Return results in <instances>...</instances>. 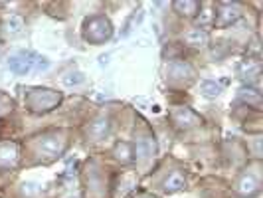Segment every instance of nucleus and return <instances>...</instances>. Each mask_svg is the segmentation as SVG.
I'll use <instances>...</instances> for the list:
<instances>
[{
    "label": "nucleus",
    "mask_w": 263,
    "mask_h": 198,
    "mask_svg": "<svg viewBox=\"0 0 263 198\" xmlns=\"http://www.w3.org/2000/svg\"><path fill=\"white\" fill-rule=\"evenodd\" d=\"M113 34L111 22L105 16H93L87 18L83 24V38L91 44H103L105 40H109Z\"/></svg>",
    "instance_id": "1"
},
{
    "label": "nucleus",
    "mask_w": 263,
    "mask_h": 198,
    "mask_svg": "<svg viewBox=\"0 0 263 198\" xmlns=\"http://www.w3.org/2000/svg\"><path fill=\"white\" fill-rule=\"evenodd\" d=\"M59 99H61V95L56 92H52V90H36V92L28 97L32 111H38V113H40V111H50V109H54V107L59 103Z\"/></svg>",
    "instance_id": "2"
},
{
    "label": "nucleus",
    "mask_w": 263,
    "mask_h": 198,
    "mask_svg": "<svg viewBox=\"0 0 263 198\" xmlns=\"http://www.w3.org/2000/svg\"><path fill=\"white\" fill-rule=\"evenodd\" d=\"M239 16H242L239 4H235V2H220L216 16H214V24H216L218 28H226V26L237 22Z\"/></svg>",
    "instance_id": "3"
},
{
    "label": "nucleus",
    "mask_w": 263,
    "mask_h": 198,
    "mask_svg": "<svg viewBox=\"0 0 263 198\" xmlns=\"http://www.w3.org/2000/svg\"><path fill=\"white\" fill-rule=\"evenodd\" d=\"M170 115H172V121L176 123V127H180V129H192V127H198L202 123L200 115L194 113L188 107H174Z\"/></svg>",
    "instance_id": "4"
},
{
    "label": "nucleus",
    "mask_w": 263,
    "mask_h": 198,
    "mask_svg": "<svg viewBox=\"0 0 263 198\" xmlns=\"http://www.w3.org/2000/svg\"><path fill=\"white\" fill-rule=\"evenodd\" d=\"M36 60H38L36 54H26V52H22V54L12 56V58L8 60V68H10L14 74L24 76V74H30V72L36 70Z\"/></svg>",
    "instance_id": "5"
},
{
    "label": "nucleus",
    "mask_w": 263,
    "mask_h": 198,
    "mask_svg": "<svg viewBox=\"0 0 263 198\" xmlns=\"http://www.w3.org/2000/svg\"><path fill=\"white\" fill-rule=\"evenodd\" d=\"M36 149H38V152H42L44 157H48V159H54V157L61 155V151H63V141L59 137H54V135L42 137L36 143Z\"/></svg>",
    "instance_id": "6"
},
{
    "label": "nucleus",
    "mask_w": 263,
    "mask_h": 198,
    "mask_svg": "<svg viewBox=\"0 0 263 198\" xmlns=\"http://www.w3.org/2000/svg\"><path fill=\"white\" fill-rule=\"evenodd\" d=\"M20 161V149L16 143H0V168H12Z\"/></svg>",
    "instance_id": "7"
},
{
    "label": "nucleus",
    "mask_w": 263,
    "mask_h": 198,
    "mask_svg": "<svg viewBox=\"0 0 263 198\" xmlns=\"http://www.w3.org/2000/svg\"><path fill=\"white\" fill-rule=\"evenodd\" d=\"M235 192L244 198H251L259 192V181L253 174H242L235 183Z\"/></svg>",
    "instance_id": "8"
},
{
    "label": "nucleus",
    "mask_w": 263,
    "mask_h": 198,
    "mask_svg": "<svg viewBox=\"0 0 263 198\" xmlns=\"http://www.w3.org/2000/svg\"><path fill=\"white\" fill-rule=\"evenodd\" d=\"M133 152H135L139 159H150V157H155V152H157L155 141L150 137H139L137 139V143H135Z\"/></svg>",
    "instance_id": "9"
},
{
    "label": "nucleus",
    "mask_w": 263,
    "mask_h": 198,
    "mask_svg": "<svg viewBox=\"0 0 263 198\" xmlns=\"http://www.w3.org/2000/svg\"><path fill=\"white\" fill-rule=\"evenodd\" d=\"M186 186V179H184V174L182 172H170L164 181H162V188H164V192H168V194H172V192H178V190H182Z\"/></svg>",
    "instance_id": "10"
},
{
    "label": "nucleus",
    "mask_w": 263,
    "mask_h": 198,
    "mask_svg": "<svg viewBox=\"0 0 263 198\" xmlns=\"http://www.w3.org/2000/svg\"><path fill=\"white\" fill-rule=\"evenodd\" d=\"M113 155H115V159H117L121 165H129V163H133V159H135L133 145H131V143H125V141H121V143H117V145H115Z\"/></svg>",
    "instance_id": "11"
},
{
    "label": "nucleus",
    "mask_w": 263,
    "mask_h": 198,
    "mask_svg": "<svg viewBox=\"0 0 263 198\" xmlns=\"http://www.w3.org/2000/svg\"><path fill=\"white\" fill-rule=\"evenodd\" d=\"M109 131H111L109 117H97L95 121L91 123V127H89V135L95 139H103L105 135H109Z\"/></svg>",
    "instance_id": "12"
},
{
    "label": "nucleus",
    "mask_w": 263,
    "mask_h": 198,
    "mask_svg": "<svg viewBox=\"0 0 263 198\" xmlns=\"http://www.w3.org/2000/svg\"><path fill=\"white\" fill-rule=\"evenodd\" d=\"M208 32L206 30H200V28H194L186 34V44L188 46H194V48H202L208 44Z\"/></svg>",
    "instance_id": "13"
},
{
    "label": "nucleus",
    "mask_w": 263,
    "mask_h": 198,
    "mask_svg": "<svg viewBox=\"0 0 263 198\" xmlns=\"http://www.w3.org/2000/svg\"><path fill=\"white\" fill-rule=\"evenodd\" d=\"M22 28H24V20H22V16L12 14L4 20V32H6V34H10V36L20 34Z\"/></svg>",
    "instance_id": "14"
},
{
    "label": "nucleus",
    "mask_w": 263,
    "mask_h": 198,
    "mask_svg": "<svg viewBox=\"0 0 263 198\" xmlns=\"http://www.w3.org/2000/svg\"><path fill=\"white\" fill-rule=\"evenodd\" d=\"M174 8L178 10V14L180 16H186V18H190V16H194L196 12H198V8H200V4L198 2H194V0H178V2H174Z\"/></svg>",
    "instance_id": "15"
},
{
    "label": "nucleus",
    "mask_w": 263,
    "mask_h": 198,
    "mask_svg": "<svg viewBox=\"0 0 263 198\" xmlns=\"http://www.w3.org/2000/svg\"><path fill=\"white\" fill-rule=\"evenodd\" d=\"M239 99H242L244 103L253 105V107H259L261 105V101H263L259 92H255V90H251V87H244V90H239Z\"/></svg>",
    "instance_id": "16"
},
{
    "label": "nucleus",
    "mask_w": 263,
    "mask_h": 198,
    "mask_svg": "<svg viewBox=\"0 0 263 198\" xmlns=\"http://www.w3.org/2000/svg\"><path fill=\"white\" fill-rule=\"evenodd\" d=\"M20 192H22V196L26 198H32V196H38L40 192H44V186L40 183H22V188H20Z\"/></svg>",
    "instance_id": "17"
},
{
    "label": "nucleus",
    "mask_w": 263,
    "mask_h": 198,
    "mask_svg": "<svg viewBox=\"0 0 263 198\" xmlns=\"http://www.w3.org/2000/svg\"><path fill=\"white\" fill-rule=\"evenodd\" d=\"M200 92L204 97H218L220 93H222V85L216 83V81H202V85H200Z\"/></svg>",
    "instance_id": "18"
},
{
    "label": "nucleus",
    "mask_w": 263,
    "mask_h": 198,
    "mask_svg": "<svg viewBox=\"0 0 263 198\" xmlns=\"http://www.w3.org/2000/svg\"><path fill=\"white\" fill-rule=\"evenodd\" d=\"M168 74L172 77H180L182 74H188V76H192V68L188 65V63H182V61H174L170 68H168Z\"/></svg>",
    "instance_id": "19"
},
{
    "label": "nucleus",
    "mask_w": 263,
    "mask_h": 198,
    "mask_svg": "<svg viewBox=\"0 0 263 198\" xmlns=\"http://www.w3.org/2000/svg\"><path fill=\"white\" fill-rule=\"evenodd\" d=\"M212 24H214V12L212 10H202L200 16H198V28L204 30V28L212 26Z\"/></svg>",
    "instance_id": "20"
},
{
    "label": "nucleus",
    "mask_w": 263,
    "mask_h": 198,
    "mask_svg": "<svg viewBox=\"0 0 263 198\" xmlns=\"http://www.w3.org/2000/svg\"><path fill=\"white\" fill-rule=\"evenodd\" d=\"M83 81H85V76H83L81 72H72V74H68V76L63 77V83H65L68 87L79 85V83H83Z\"/></svg>",
    "instance_id": "21"
}]
</instances>
